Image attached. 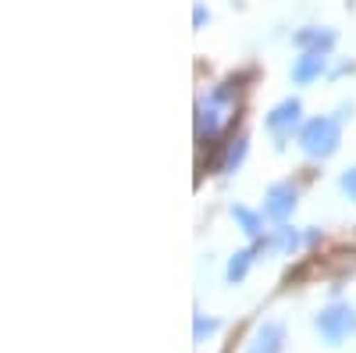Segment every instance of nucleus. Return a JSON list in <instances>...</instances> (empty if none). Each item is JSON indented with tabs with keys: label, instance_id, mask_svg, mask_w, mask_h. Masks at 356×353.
Instances as JSON below:
<instances>
[{
	"label": "nucleus",
	"instance_id": "nucleus-13",
	"mask_svg": "<svg viewBox=\"0 0 356 353\" xmlns=\"http://www.w3.org/2000/svg\"><path fill=\"white\" fill-rule=\"evenodd\" d=\"M342 189L349 193V200H356V168L342 171Z\"/></svg>",
	"mask_w": 356,
	"mask_h": 353
},
{
	"label": "nucleus",
	"instance_id": "nucleus-14",
	"mask_svg": "<svg viewBox=\"0 0 356 353\" xmlns=\"http://www.w3.org/2000/svg\"><path fill=\"white\" fill-rule=\"evenodd\" d=\"M193 22H196V29H200V25H203V22H207V11H203V8H200V4H196V11H193Z\"/></svg>",
	"mask_w": 356,
	"mask_h": 353
},
{
	"label": "nucleus",
	"instance_id": "nucleus-4",
	"mask_svg": "<svg viewBox=\"0 0 356 353\" xmlns=\"http://www.w3.org/2000/svg\"><path fill=\"white\" fill-rule=\"evenodd\" d=\"M292 211H296V189L292 186H271L267 189V200H264V214L271 218V221H278V225H285L289 218H292Z\"/></svg>",
	"mask_w": 356,
	"mask_h": 353
},
{
	"label": "nucleus",
	"instance_id": "nucleus-1",
	"mask_svg": "<svg viewBox=\"0 0 356 353\" xmlns=\"http://www.w3.org/2000/svg\"><path fill=\"white\" fill-rule=\"evenodd\" d=\"M314 329L321 332V339L328 346H342L356 336V311L349 304H328L324 311H317Z\"/></svg>",
	"mask_w": 356,
	"mask_h": 353
},
{
	"label": "nucleus",
	"instance_id": "nucleus-8",
	"mask_svg": "<svg viewBox=\"0 0 356 353\" xmlns=\"http://www.w3.org/2000/svg\"><path fill=\"white\" fill-rule=\"evenodd\" d=\"M232 218L239 221V228L250 235L253 243H257V240H264V218H260V214H253L250 207H232Z\"/></svg>",
	"mask_w": 356,
	"mask_h": 353
},
{
	"label": "nucleus",
	"instance_id": "nucleus-3",
	"mask_svg": "<svg viewBox=\"0 0 356 353\" xmlns=\"http://www.w3.org/2000/svg\"><path fill=\"white\" fill-rule=\"evenodd\" d=\"M285 350V325L282 321H260L253 329L246 353H282Z\"/></svg>",
	"mask_w": 356,
	"mask_h": 353
},
{
	"label": "nucleus",
	"instance_id": "nucleus-11",
	"mask_svg": "<svg viewBox=\"0 0 356 353\" xmlns=\"http://www.w3.org/2000/svg\"><path fill=\"white\" fill-rule=\"evenodd\" d=\"M243 157H246V136H235V139L228 143V150H225L221 171H235V168L243 164Z\"/></svg>",
	"mask_w": 356,
	"mask_h": 353
},
{
	"label": "nucleus",
	"instance_id": "nucleus-10",
	"mask_svg": "<svg viewBox=\"0 0 356 353\" xmlns=\"http://www.w3.org/2000/svg\"><path fill=\"white\" fill-rule=\"evenodd\" d=\"M218 329H221V321H218V317L196 314V317H193V343H196V346H203V343L211 339V336H214Z\"/></svg>",
	"mask_w": 356,
	"mask_h": 353
},
{
	"label": "nucleus",
	"instance_id": "nucleus-9",
	"mask_svg": "<svg viewBox=\"0 0 356 353\" xmlns=\"http://www.w3.org/2000/svg\"><path fill=\"white\" fill-rule=\"evenodd\" d=\"M253 257H257V246L253 250H239L232 260H228V268H225V279L235 285V282H243L246 279V272H250V264H253Z\"/></svg>",
	"mask_w": 356,
	"mask_h": 353
},
{
	"label": "nucleus",
	"instance_id": "nucleus-12",
	"mask_svg": "<svg viewBox=\"0 0 356 353\" xmlns=\"http://www.w3.org/2000/svg\"><path fill=\"white\" fill-rule=\"evenodd\" d=\"M271 246H275L278 253H292L296 246H300V235H296L292 228H285V225H282V228H278V235H275V243H271Z\"/></svg>",
	"mask_w": 356,
	"mask_h": 353
},
{
	"label": "nucleus",
	"instance_id": "nucleus-2",
	"mask_svg": "<svg viewBox=\"0 0 356 353\" xmlns=\"http://www.w3.org/2000/svg\"><path fill=\"white\" fill-rule=\"evenodd\" d=\"M300 146L310 157H332L339 150V122L335 118H314L300 132Z\"/></svg>",
	"mask_w": 356,
	"mask_h": 353
},
{
	"label": "nucleus",
	"instance_id": "nucleus-7",
	"mask_svg": "<svg viewBox=\"0 0 356 353\" xmlns=\"http://www.w3.org/2000/svg\"><path fill=\"white\" fill-rule=\"evenodd\" d=\"M321 72H324V54H314V50H307L300 61H296V68H292V79L300 82V86H307V82H314V79H321Z\"/></svg>",
	"mask_w": 356,
	"mask_h": 353
},
{
	"label": "nucleus",
	"instance_id": "nucleus-5",
	"mask_svg": "<svg viewBox=\"0 0 356 353\" xmlns=\"http://www.w3.org/2000/svg\"><path fill=\"white\" fill-rule=\"evenodd\" d=\"M300 114H303V104L289 97V100H282L271 114H267V129L278 132V136H285V132H292L296 122H300Z\"/></svg>",
	"mask_w": 356,
	"mask_h": 353
},
{
	"label": "nucleus",
	"instance_id": "nucleus-6",
	"mask_svg": "<svg viewBox=\"0 0 356 353\" xmlns=\"http://www.w3.org/2000/svg\"><path fill=\"white\" fill-rule=\"evenodd\" d=\"M296 43L314 54H328L335 47V33L332 29H303V33H296Z\"/></svg>",
	"mask_w": 356,
	"mask_h": 353
}]
</instances>
